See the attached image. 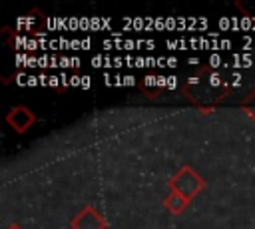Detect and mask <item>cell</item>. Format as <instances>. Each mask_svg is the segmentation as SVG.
I'll return each mask as SVG.
<instances>
[]
</instances>
